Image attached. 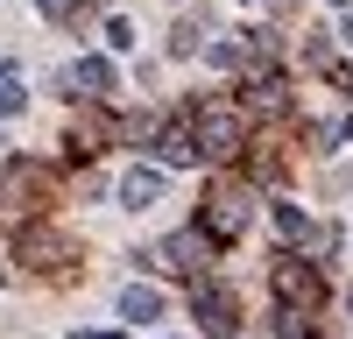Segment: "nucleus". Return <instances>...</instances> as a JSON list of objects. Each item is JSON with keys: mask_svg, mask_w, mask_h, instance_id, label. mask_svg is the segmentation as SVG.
I'll list each match as a JSON object with an SVG mask.
<instances>
[{"mask_svg": "<svg viewBox=\"0 0 353 339\" xmlns=\"http://www.w3.org/2000/svg\"><path fill=\"white\" fill-rule=\"evenodd\" d=\"M0 113H21V78H0Z\"/></svg>", "mask_w": 353, "mask_h": 339, "instance_id": "10", "label": "nucleus"}, {"mask_svg": "<svg viewBox=\"0 0 353 339\" xmlns=\"http://www.w3.org/2000/svg\"><path fill=\"white\" fill-rule=\"evenodd\" d=\"M106 43H113V50H128V43H134V21H128V14H113V21H106Z\"/></svg>", "mask_w": 353, "mask_h": 339, "instance_id": "8", "label": "nucleus"}, {"mask_svg": "<svg viewBox=\"0 0 353 339\" xmlns=\"http://www.w3.org/2000/svg\"><path fill=\"white\" fill-rule=\"evenodd\" d=\"M276 297L311 304V297H318V276H311V269H297V262H283V269H276Z\"/></svg>", "mask_w": 353, "mask_h": 339, "instance_id": "5", "label": "nucleus"}, {"mask_svg": "<svg viewBox=\"0 0 353 339\" xmlns=\"http://www.w3.org/2000/svg\"><path fill=\"white\" fill-rule=\"evenodd\" d=\"M198 318H205L212 339H233V297H219L212 282H198Z\"/></svg>", "mask_w": 353, "mask_h": 339, "instance_id": "3", "label": "nucleus"}, {"mask_svg": "<svg viewBox=\"0 0 353 339\" xmlns=\"http://www.w3.org/2000/svg\"><path fill=\"white\" fill-rule=\"evenodd\" d=\"M332 8H353V0H332Z\"/></svg>", "mask_w": 353, "mask_h": 339, "instance_id": "12", "label": "nucleus"}, {"mask_svg": "<svg viewBox=\"0 0 353 339\" xmlns=\"http://www.w3.org/2000/svg\"><path fill=\"white\" fill-rule=\"evenodd\" d=\"M78 85H85V92H113V64H106V56H78V71H71Z\"/></svg>", "mask_w": 353, "mask_h": 339, "instance_id": "7", "label": "nucleus"}, {"mask_svg": "<svg viewBox=\"0 0 353 339\" xmlns=\"http://www.w3.org/2000/svg\"><path fill=\"white\" fill-rule=\"evenodd\" d=\"M346 43H353V14H346Z\"/></svg>", "mask_w": 353, "mask_h": 339, "instance_id": "11", "label": "nucleus"}, {"mask_svg": "<svg viewBox=\"0 0 353 339\" xmlns=\"http://www.w3.org/2000/svg\"><path fill=\"white\" fill-rule=\"evenodd\" d=\"M276 226H283L290 240H297V234H304V212H297V205H276Z\"/></svg>", "mask_w": 353, "mask_h": 339, "instance_id": "9", "label": "nucleus"}, {"mask_svg": "<svg viewBox=\"0 0 353 339\" xmlns=\"http://www.w3.org/2000/svg\"><path fill=\"white\" fill-rule=\"evenodd\" d=\"M121 198H128L134 212L156 205V198H163V170H128V177H121Z\"/></svg>", "mask_w": 353, "mask_h": 339, "instance_id": "4", "label": "nucleus"}, {"mask_svg": "<svg viewBox=\"0 0 353 339\" xmlns=\"http://www.w3.org/2000/svg\"><path fill=\"white\" fill-rule=\"evenodd\" d=\"M205 226H212V234H226V240H233V234H241V226H248V198L219 184V191H212V205H205Z\"/></svg>", "mask_w": 353, "mask_h": 339, "instance_id": "2", "label": "nucleus"}, {"mask_svg": "<svg viewBox=\"0 0 353 339\" xmlns=\"http://www.w3.org/2000/svg\"><path fill=\"white\" fill-rule=\"evenodd\" d=\"M191 149H198V156H233V149H241V121H233L226 106H205V113H198V134H191Z\"/></svg>", "mask_w": 353, "mask_h": 339, "instance_id": "1", "label": "nucleus"}, {"mask_svg": "<svg viewBox=\"0 0 353 339\" xmlns=\"http://www.w3.org/2000/svg\"><path fill=\"white\" fill-rule=\"evenodd\" d=\"M121 311H128V318L141 325V318H156V311H163V297L149 290V282H128V290H121Z\"/></svg>", "mask_w": 353, "mask_h": 339, "instance_id": "6", "label": "nucleus"}]
</instances>
